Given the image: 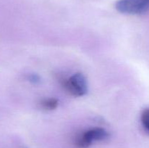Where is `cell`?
Here are the masks:
<instances>
[{
    "label": "cell",
    "instance_id": "obj_6",
    "mask_svg": "<svg viewBox=\"0 0 149 148\" xmlns=\"http://www.w3.org/2000/svg\"><path fill=\"white\" fill-rule=\"evenodd\" d=\"M29 81L32 84H38L40 81V77L37 74H31L29 76Z\"/></svg>",
    "mask_w": 149,
    "mask_h": 148
},
{
    "label": "cell",
    "instance_id": "obj_5",
    "mask_svg": "<svg viewBox=\"0 0 149 148\" xmlns=\"http://www.w3.org/2000/svg\"><path fill=\"white\" fill-rule=\"evenodd\" d=\"M141 122L146 129L149 131V108L143 110L141 115Z\"/></svg>",
    "mask_w": 149,
    "mask_h": 148
},
{
    "label": "cell",
    "instance_id": "obj_1",
    "mask_svg": "<svg viewBox=\"0 0 149 148\" xmlns=\"http://www.w3.org/2000/svg\"><path fill=\"white\" fill-rule=\"evenodd\" d=\"M63 86L71 95L82 97L87 92V81L81 73H77L63 81Z\"/></svg>",
    "mask_w": 149,
    "mask_h": 148
},
{
    "label": "cell",
    "instance_id": "obj_2",
    "mask_svg": "<svg viewBox=\"0 0 149 148\" xmlns=\"http://www.w3.org/2000/svg\"><path fill=\"white\" fill-rule=\"evenodd\" d=\"M115 8L122 14L141 15L149 10V0H119Z\"/></svg>",
    "mask_w": 149,
    "mask_h": 148
},
{
    "label": "cell",
    "instance_id": "obj_4",
    "mask_svg": "<svg viewBox=\"0 0 149 148\" xmlns=\"http://www.w3.org/2000/svg\"><path fill=\"white\" fill-rule=\"evenodd\" d=\"M41 108L47 111L55 110L58 106V100L55 98L43 99L39 102Z\"/></svg>",
    "mask_w": 149,
    "mask_h": 148
},
{
    "label": "cell",
    "instance_id": "obj_3",
    "mask_svg": "<svg viewBox=\"0 0 149 148\" xmlns=\"http://www.w3.org/2000/svg\"><path fill=\"white\" fill-rule=\"evenodd\" d=\"M109 134L103 128H93L84 131L76 140V145L79 148H87L97 141H103L109 137Z\"/></svg>",
    "mask_w": 149,
    "mask_h": 148
}]
</instances>
